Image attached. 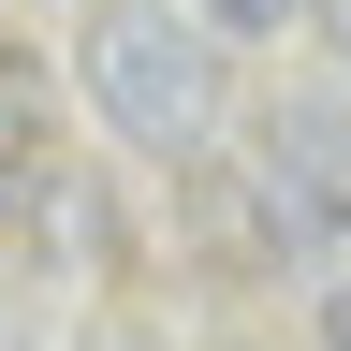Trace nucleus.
I'll list each match as a JSON object with an SVG mask.
<instances>
[{
    "label": "nucleus",
    "instance_id": "6",
    "mask_svg": "<svg viewBox=\"0 0 351 351\" xmlns=\"http://www.w3.org/2000/svg\"><path fill=\"white\" fill-rule=\"evenodd\" d=\"M0 219H15V191H0Z\"/></svg>",
    "mask_w": 351,
    "mask_h": 351
},
{
    "label": "nucleus",
    "instance_id": "1",
    "mask_svg": "<svg viewBox=\"0 0 351 351\" xmlns=\"http://www.w3.org/2000/svg\"><path fill=\"white\" fill-rule=\"evenodd\" d=\"M73 73H88V103H103L132 147H191L219 117V44H205V15H176V0H88L73 15Z\"/></svg>",
    "mask_w": 351,
    "mask_h": 351
},
{
    "label": "nucleus",
    "instance_id": "3",
    "mask_svg": "<svg viewBox=\"0 0 351 351\" xmlns=\"http://www.w3.org/2000/svg\"><path fill=\"white\" fill-rule=\"evenodd\" d=\"M322 337H337V351H351V293H322Z\"/></svg>",
    "mask_w": 351,
    "mask_h": 351
},
{
    "label": "nucleus",
    "instance_id": "4",
    "mask_svg": "<svg viewBox=\"0 0 351 351\" xmlns=\"http://www.w3.org/2000/svg\"><path fill=\"white\" fill-rule=\"evenodd\" d=\"M307 15H322V29H337V44H351V0H307Z\"/></svg>",
    "mask_w": 351,
    "mask_h": 351
},
{
    "label": "nucleus",
    "instance_id": "5",
    "mask_svg": "<svg viewBox=\"0 0 351 351\" xmlns=\"http://www.w3.org/2000/svg\"><path fill=\"white\" fill-rule=\"evenodd\" d=\"M103 351H147V337H103Z\"/></svg>",
    "mask_w": 351,
    "mask_h": 351
},
{
    "label": "nucleus",
    "instance_id": "2",
    "mask_svg": "<svg viewBox=\"0 0 351 351\" xmlns=\"http://www.w3.org/2000/svg\"><path fill=\"white\" fill-rule=\"evenodd\" d=\"M293 0H205V29H278Z\"/></svg>",
    "mask_w": 351,
    "mask_h": 351
}]
</instances>
